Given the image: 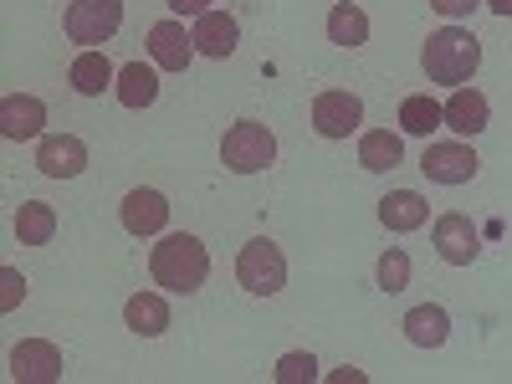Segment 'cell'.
Returning <instances> with one entry per match:
<instances>
[{
	"label": "cell",
	"mask_w": 512,
	"mask_h": 384,
	"mask_svg": "<svg viewBox=\"0 0 512 384\" xmlns=\"http://www.w3.org/2000/svg\"><path fill=\"white\" fill-rule=\"evenodd\" d=\"M431 6L441 11V16H451V21H461V16H472L482 0H431Z\"/></svg>",
	"instance_id": "cell-28"
},
{
	"label": "cell",
	"mask_w": 512,
	"mask_h": 384,
	"mask_svg": "<svg viewBox=\"0 0 512 384\" xmlns=\"http://www.w3.org/2000/svg\"><path fill=\"white\" fill-rule=\"evenodd\" d=\"M328 41H333V47H364V41H369V16L354 6V0H338V6L328 11Z\"/></svg>",
	"instance_id": "cell-19"
},
{
	"label": "cell",
	"mask_w": 512,
	"mask_h": 384,
	"mask_svg": "<svg viewBox=\"0 0 512 384\" xmlns=\"http://www.w3.org/2000/svg\"><path fill=\"white\" fill-rule=\"evenodd\" d=\"M436 251H441V262H451V267H472L482 256V236H477L472 216L446 210V216L436 221Z\"/></svg>",
	"instance_id": "cell-8"
},
{
	"label": "cell",
	"mask_w": 512,
	"mask_h": 384,
	"mask_svg": "<svg viewBox=\"0 0 512 384\" xmlns=\"http://www.w3.org/2000/svg\"><path fill=\"white\" fill-rule=\"evenodd\" d=\"M164 221H169V200L159 190H128L123 195V231L154 236V231H164Z\"/></svg>",
	"instance_id": "cell-14"
},
{
	"label": "cell",
	"mask_w": 512,
	"mask_h": 384,
	"mask_svg": "<svg viewBox=\"0 0 512 384\" xmlns=\"http://www.w3.org/2000/svg\"><path fill=\"white\" fill-rule=\"evenodd\" d=\"M0 287H6V292H0V308L11 313V308L21 303V297H26V277H21L16 267H6V272H0Z\"/></svg>",
	"instance_id": "cell-27"
},
{
	"label": "cell",
	"mask_w": 512,
	"mask_h": 384,
	"mask_svg": "<svg viewBox=\"0 0 512 384\" xmlns=\"http://www.w3.org/2000/svg\"><path fill=\"white\" fill-rule=\"evenodd\" d=\"M164 6L175 11V16H205V11H210V0H164Z\"/></svg>",
	"instance_id": "cell-29"
},
{
	"label": "cell",
	"mask_w": 512,
	"mask_h": 384,
	"mask_svg": "<svg viewBox=\"0 0 512 384\" xmlns=\"http://www.w3.org/2000/svg\"><path fill=\"white\" fill-rule=\"evenodd\" d=\"M364 123V103L344 88H333V93H318L313 98V128L323 139H349L354 128Z\"/></svg>",
	"instance_id": "cell-7"
},
{
	"label": "cell",
	"mask_w": 512,
	"mask_h": 384,
	"mask_svg": "<svg viewBox=\"0 0 512 384\" xmlns=\"http://www.w3.org/2000/svg\"><path fill=\"white\" fill-rule=\"evenodd\" d=\"M118 103L123 108H149L154 98H159V77H154V67H144V62H128V67H118Z\"/></svg>",
	"instance_id": "cell-20"
},
{
	"label": "cell",
	"mask_w": 512,
	"mask_h": 384,
	"mask_svg": "<svg viewBox=\"0 0 512 384\" xmlns=\"http://www.w3.org/2000/svg\"><path fill=\"white\" fill-rule=\"evenodd\" d=\"M236 277H241V287H246L251 297L282 292V287H287V256H282V246L267 241V236L246 241L241 256H236Z\"/></svg>",
	"instance_id": "cell-3"
},
{
	"label": "cell",
	"mask_w": 512,
	"mask_h": 384,
	"mask_svg": "<svg viewBox=\"0 0 512 384\" xmlns=\"http://www.w3.org/2000/svg\"><path fill=\"white\" fill-rule=\"evenodd\" d=\"M420 169H425L436 185H466V180H477L482 159H477L472 144H425Z\"/></svg>",
	"instance_id": "cell-6"
},
{
	"label": "cell",
	"mask_w": 512,
	"mask_h": 384,
	"mask_svg": "<svg viewBox=\"0 0 512 384\" xmlns=\"http://www.w3.org/2000/svg\"><path fill=\"white\" fill-rule=\"evenodd\" d=\"M62 26L82 47H98V41H108L123 26V0H72Z\"/></svg>",
	"instance_id": "cell-5"
},
{
	"label": "cell",
	"mask_w": 512,
	"mask_h": 384,
	"mask_svg": "<svg viewBox=\"0 0 512 384\" xmlns=\"http://www.w3.org/2000/svg\"><path fill=\"white\" fill-rule=\"evenodd\" d=\"M425 216H431V205H425L415 190H390L379 200V221L390 226V231H420Z\"/></svg>",
	"instance_id": "cell-18"
},
{
	"label": "cell",
	"mask_w": 512,
	"mask_h": 384,
	"mask_svg": "<svg viewBox=\"0 0 512 384\" xmlns=\"http://www.w3.org/2000/svg\"><path fill=\"white\" fill-rule=\"evenodd\" d=\"M149 272L159 287L169 292H200V282L210 277V251L195 241V236H164L154 251H149Z\"/></svg>",
	"instance_id": "cell-1"
},
{
	"label": "cell",
	"mask_w": 512,
	"mask_h": 384,
	"mask_svg": "<svg viewBox=\"0 0 512 384\" xmlns=\"http://www.w3.org/2000/svg\"><path fill=\"white\" fill-rule=\"evenodd\" d=\"M349 379H354V384H364V374H359V369H338V374H333V384H349Z\"/></svg>",
	"instance_id": "cell-30"
},
{
	"label": "cell",
	"mask_w": 512,
	"mask_h": 384,
	"mask_svg": "<svg viewBox=\"0 0 512 384\" xmlns=\"http://www.w3.org/2000/svg\"><path fill=\"white\" fill-rule=\"evenodd\" d=\"M123 323L134 328L139 338H159V333L169 328V303H164L159 292H134V297L123 303Z\"/></svg>",
	"instance_id": "cell-17"
},
{
	"label": "cell",
	"mask_w": 512,
	"mask_h": 384,
	"mask_svg": "<svg viewBox=\"0 0 512 384\" xmlns=\"http://www.w3.org/2000/svg\"><path fill=\"white\" fill-rule=\"evenodd\" d=\"M477 62H482V41L472 31H461V26L431 31V41H425V52H420L425 77L446 82V88H461V82L477 72Z\"/></svg>",
	"instance_id": "cell-2"
},
{
	"label": "cell",
	"mask_w": 512,
	"mask_h": 384,
	"mask_svg": "<svg viewBox=\"0 0 512 384\" xmlns=\"http://www.w3.org/2000/svg\"><path fill=\"white\" fill-rule=\"evenodd\" d=\"M318 379V359L313 354H282L277 359V384H308Z\"/></svg>",
	"instance_id": "cell-26"
},
{
	"label": "cell",
	"mask_w": 512,
	"mask_h": 384,
	"mask_svg": "<svg viewBox=\"0 0 512 384\" xmlns=\"http://www.w3.org/2000/svg\"><path fill=\"white\" fill-rule=\"evenodd\" d=\"M67 77H72V93H82V98H103V88H108V82H113L118 72H113V62H108L103 52H93V47H88V52H82V57L72 62V72H67Z\"/></svg>",
	"instance_id": "cell-21"
},
{
	"label": "cell",
	"mask_w": 512,
	"mask_h": 384,
	"mask_svg": "<svg viewBox=\"0 0 512 384\" xmlns=\"http://www.w3.org/2000/svg\"><path fill=\"white\" fill-rule=\"evenodd\" d=\"M41 123H47V103L31 98V93H11L6 103H0V134L6 139H36Z\"/></svg>",
	"instance_id": "cell-13"
},
{
	"label": "cell",
	"mask_w": 512,
	"mask_h": 384,
	"mask_svg": "<svg viewBox=\"0 0 512 384\" xmlns=\"http://www.w3.org/2000/svg\"><path fill=\"white\" fill-rule=\"evenodd\" d=\"M400 154H405V144H400V134H390V128H369V134L359 139V164H364V169H374V175L395 169V164H400Z\"/></svg>",
	"instance_id": "cell-24"
},
{
	"label": "cell",
	"mask_w": 512,
	"mask_h": 384,
	"mask_svg": "<svg viewBox=\"0 0 512 384\" xmlns=\"http://www.w3.org/2000/svg\"><path fill=\"white\" fill-rule=\"evenodd\" d=\"M374 272H379V287H384V292H405V287H410V256H405L400 246H390V251L379 256Z\"/></svg>",
	"instance_id": "cell-25"
},
{
	"label": "cell",
	"mask_w": 512,
	"mask_h": 384,
	"mask_svg": "<svg viewBox=\"0 0 512 384\" xmlns=\"http://www.w3.org/2000/svg\"><path fill=\"white\" fill-rule=\"evenodd\" d=\"M405 338L415 349H441L446 338H451V313L441 303H420L405 313Z\"/></svg>",
	"instance_id": "cell-15"
},
{
	"label": "cell",
	"mask_w": 512,
	"mask_h": 384,
	"mask_svg": "<svg viewBox=\"0 0 512 384\" xmlns=\"http://www.w3.org/2000/svg\"><path fill=\"white\" fill-rule=\"evenodd\" d=\"M221 159L226 169H236V175H256V169H267L277 159V139H272V128L267 123H231L226 128V139H221Z\"/></svg>",
	"instance_id": "cell-4"
},
{
	"label": "cell",
	"mask_w": 512,
	"mask_h": 384,
	"mask_svg": "<svg viewBox=\"0 0 512 384\" xmlns=\"http://www.w3.org/2000/svg\"><path fill=\"white\" fill-rule=\"evenodd\" d=\"M441 123H446V108L431 93H410L400 103V128H405V134H415V139H431Z\"/></svg>",
	"instance_id": "cell-22"
},
{
	"label": "cell",
	"mask_w": 512,
	"mask_h": 384,
	"mask_svg": "<svg viewBox=\"0 0 512 384\" xmlns=\"http://www.w3.org/2000/svg\"><path fill=\"white\" fill-rule=\"evenodd\" d=\"M195 52L200 57H216V62H226L231 52H236V36H241V26H236V16H226V11H205V16H195Z\"/></svg>",
	"instance_id": "cell-12"
},
{
	"label": "cell",
	"mask_w": 512,
	"mask_h": 384,
	"mask_svg": "<svg viewBox=\"0 0 512 384\" xmlns=\"http://www.w3.org/2000/svg\"><path fill=\"white\" fill-rule=\"evenodd\" d=\"M36 164L47 180H77L82 169H88V144L77 134H52V139L36 144Z\"/></svg>",
	"instance_id": "cell-10"
},
{
	"label": "cell",
	"mask_w": 512,
	"mask_h": 384,
	"mask_svg": "<svg viewBox=\"0 0 512 384\" xmlns=\"http://www.w3.org/2000/svg\"><path fill=\"white\" fill-rule=\"evenodd\" d=\"M149 57L164 72H185L195 57V36L180 21H159V26H149Z\"/></svg>",
	"instance_id": "cell-11"
},
{
	"label": "cell",
	"mask_w": 512,
	"mask_h": 384,
	"mask_svg": "<svg viewBox=\"0 0 512 384\" xmlns=\"http://www.w3.org/2000/svg\"><path fill=\"white\" fill-rule=\"evenodd\" d=\"M11 379L16 384H57L62 379V354L47 338H26L11 349Z\"/></svg>",
	"instance_id": "cell-9"
},
{
	"label": "cell",
	"mask_w": 512,
	"mask_h": 384,
	"mask_svg": "<svg viewBox=\"0 0 512 384\" xmlns=\"http://www.w3.org/2000/svg\"><path fill=\"white\" fill-rule=\"evenodd\" d=\"M487 6H492L497 16H512V0H487Z\"/></svg>",
	"instance_id": "cell-31"
},
{
	"label": "cell",
	"mask_w": 512,
	"mask_h": 384,
	"mask_svg": "<svg viewBox=\"0 0 512 384\" xmlns=\"http://www.w3.org/2000/svg\"><path fill=\"white\" fill-rule=\"evenodd\" d=\"M487 118H492V108H487V98H482L477 88H456V93H451V103H446V128H456L461 139L482 134Z\"/></svg>",
	"instance_id": "cell-16"
},
{
	"label": "cell",
	"mask_w": 512,
	"mask_h": 384,
	"mask_svg": "<svg viewBox=\"0 0 512 384\" xmlns=\"http://www.w3.org/2000/svg\"><path fill=\"white\" fill-rule=\"evenodd\" d=\"M16 236H21V246H47L57 236V210L47 200H26L16 210Z\"/></svg>",
	"instance_id": "cell-23"
}]
</instances>
